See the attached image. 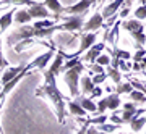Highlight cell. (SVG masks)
Here are the masks:
<instances>
[{"label":"cell","instance_id":"1","mask_svg":"<svg viewBox=\"0 0 146 134\" xmlns=\"http://www.w3.org/2000/svg\"><path fill=\"white\" fill-rule=\"evenodd\" d=\"M55 73L50 70H44V84L36 91L37 97H49L52 100L55 112H57L58 123L65 121V102H63V95L57 87V81H55Z\"/></svg>","mask_w":146,"mask_h":134},{"label":"cell","instance_id":"46","mask_svg":"<svg viewBox=\"0 0 146 134\" xmlns=\"http://www.w3.org/2000/svg\"><path fill=\"white\" fill-rule=\"evenodd\" d=\"M141 2V5H146V0H140Z\"/></svg>","mask_w":146,"mask_h":134},{"label":"cell","instance_id":"9","mask_svg":"<svg viewBox=\"0 0 146 134\" xmlns=\"http://www.w3.org/2000/svg\"><path fill=\"white\" fill-rule=\"evenodd\" d=\"M52 57H55V53H54V49H50L49 52H46V53H42V55H39V57L36 58V60H33L31 62V66L33 68H39V70H46V65L49 63V60Z\"/></svg>","mask_w":146,"mask_h":134},{"label":"cell","instance_id":"34","mask_svg":"<svg viewBox=\"0 0 146 134\" xmlns=\"http://www.w3.org/2000/svg\"><path fill=\"white\" fill-rule=\"evenodd\" d=\"M146 55V50L145 49H138V52L135 53V57H133V60H135V63H140L141 62V58Z\"/></svg>","mask_w":146,"mask_h":134},{"label":"cell","instance_id":"35","mask_svg":"<svg viewBox=\"0 0 146 134\" xmlns=\"http://www.w3.org/2000/svg\"><path fill=\"white\" fill-rule=\"evenodd\" d=\"M102 92H104V91H102L99 86H94V89L91 91V94H89V95H91V99H96V97H101V95H102Z\"/></svg>","mask_w":146,"mask_h":134},{"label":"cell","instance_id":"3","mask_svg":"<svg viewBox=\"0 0 146 134\" xmlns=\"http://www.w3.org/2000/svg\"><path fill=\"white\" fill-rule=\"evenodd\" d=\"M84 70V66L81 65V62L76 66L70 68L65 71V83H67L68 89H70V95L72 97H78L80 95V87H78V81H80V73Z\"/></svg>","mask_w":146,"mask_h":134},{"label":"cell","instance_id":"49","mask_svg":"<svg viewBox=\"0 0 146 134\" xmlns=\"http://www.w3.org/2000/svg\"><path fill=\"white\" fill-rule=\"evenodd\" d=\"M2 5H3V3H2V2H0V7H2Z\"/></svg>","mask_w":146,"mask_h":134},{"label":"cell","instance_id":"10","mask_svg":"<svg viewBox=\"0 0 146 134\" xmlns=\"http://www.w3.org/2000/svg\"><path fill=\"white\" fill-rule=\"evenodd\" d=\"M106 47V42H99V44H94L91 49H89V52L84 55V60L89 63H96V60H98V57L101 55V52L104 50Z\"/></svg>","mask_w":146,"mask_h":134},{"label":"cell","instance_id":"38","mask_svg":"<svg viewBox=\"0 0 146 134\" xmlns=\"http://www.w3.org/2000/svg\"><path fill=\"white\" fill-rule=\"evenodd\" d=\"M5 66H8V62L2 57V42H0V70H3Z\"/></svg>","mask_w":146,"mask_h":134},{"label":"cell","instance_id":"51","mask_svg":"<svg viewBox=\"0 0 146 134\" xmlns=\"http://www.w3.org/2000/svg\"><path fill=\"white\" fill-rule=\"evenodd\" d=\"M99 134H104V133H99Z\"/></svg>","mask_w":146,"mask_h":134},{"label":"cell","instance_id":"2","mask_svg":"<svg viewBox=\"0 0 146 134\" xmlns=\"http://www.w3.org/2000/svg\"><path fill=\"white\" fill-rule=\"evenodd\" d=\"M122 26H123V29H127V31L133 36V39H135L138 49H141V47L146 44L145 24H143L140 20H136V18H135V20H130V21H123V23H122Z\"/></svg>","mask_w":146,"mask_h":134},{"label":"cell","instance_id":"23","mask_svg":"<svg viewBox=\"0 0 146 134\" xmlns=\"http://www.w3.org/2000/svg\"><path fill=\"white\" fill-rule=\"evenodd\" d=\"M107 74L110 76V79H112L115 84H120V83H122V73H120L119 68H112V66L109 65V68H107Z\"/></svg>","mask_w":146,"mask_h":134},{"label":"cell","instance_id":"11","mask_svg":"<svg viewBox=\"0 0 146 134\" xmlns=\"http://www.w3.org/2000/svg\"><path fill=\"white\" fill-rule=\"evenodd\" d=\"M143 113H146V110H143V108H140V112L131 118V121H130V126H131V131L133 133H140L141 129H143V126L146 124V116H141V118H138L140 115H143Z\"/></svg>","mask_w":146,"mask_h":134},{"label":"cell","instance_id":"48","mask_svg":"<svg viewBox=\"0 0 146 134\" xmlns=\"http://www.w3.org/2000/svg\"><path fill=\"white\" fill-rule=\"evenodd\" d=\"M101 2H102V0H98V3H101Z\"/></svg>","mask_w":146,"mask_h":134},{"label":"cell","instance_id":"26","mask_svg":"<svg viewBox=\"0 0 146 134\" xmlns=\"http://www.w3.org/2000/svg\"><path fill=\"white\" fill-rule=\"evenodd\" d=\"M130 99L133 100V102H138V103H145L146 102V94L141 92V91H131L130 92Z\"/></svg>","mask_w":146,"mask_h":134},{"label":"cell","instance_id":"42","mask_svg":"<svg viewBox=\"0 0 146 134\" xmlns=\"http://www.w3.org/2000/svg\"><path fill=\"white\" fill-rule=\"evenodd\" d=\"M86 134H99L98 126H96V128H88V133H86Z\"/></svg>","mask_w":146,"mask_h":134},{"label":"cell","instance_id":"31","mask_svg":"<svg viewBox=\"0 0 146 134\" xmlns=\"http://www.w3.org/2000/svg\"><path fill=\"white\" fill-rule=\"evenodd\" d=\"M91 79H93L94 86H99L101 83H104V81H106V74H104V73H96V76L91 78Z\"/></svg>","mask_w":146,"mask_h":134},{"label":"cell","instance_id":"52","mask_svg":"<svg viewBox=\"0 0 146 134\" xmlns=\"http://www.w3.org/2000/svg\"><path fill=\"white\" fill-rule=\"evenodd\" d=\"M131 134H135V133H131Z\"/></svg>","mask_w":146,"mask_h":134},{"label":"cell","instance_id":"27","mask_svg":"<svg viewBox=\"0 0 146 134\" xmlns=\"http://www.w3.org/2000/svg\"><path fill=\"white\" fill-rule=\"evenodd\" d=\"M98 129H101V131H104V133L107 134H112L115 131V129H120V124H115V123H104V124H98Z\"/></svg>","mask_w":146,"mask_h":134},{"label":"cell","instance_id":"7","mask_svg":"<svg viewBox=\"0 0 146 134\" xmlns=\"http://www.w3.org/2000/svg\"><path fill=\"white\" fill-rule=\"evenodd\" d=\"M91 5H93V2H91V0H80L78 3H75V5L65 8L63 13H72V15H86V11H88V8Z\"/></svg>","mask_w":146,"mask_h":134},{"label":"cell","instance_id":"40","mask_svg":"<svg viewBox=\"0 0 146 134\" xmlns=\"http://www.w3.org/2000/svg\"><path fill=\"white\" fill-rule=\"evenodd\" d=\"M91 68H93L94 73H104V70H102V65H98V63H94V65H91Z\"/></svg>","mask_w":146,"mask_h":134},{"label":"cell","instance_id":"29","mask_svg":"<svg viewBox=\"0 0 146 134\" xmlns=\"http://www.w3.org/2000/svg\"><path fill=\"white\" fill-rule=\"evenodd\" d=\"M135 18L136 20H146V5H141L135 10Z\"/></svg>","mask_w":146,"mask_h":134},{"label":"cell","instance_id":"36","mask_svg":"<svg viewBox=\"0 0 146 134\" xmlns=\"http://www.w3.org/2000/svg\"><path fill=\"white\" fill-rule=\"evenodd\" d=\"M89 124H91V118H84V124H83V128L80 129V131H78L76 134H86V133H88Z\"/></svg>","mask_w":146,"mask_h":134},{"label":"cell","instance_id":"4","mask_svg":"<svg viewBox=\"0 0 146 134\" xmlns=\"http://www.w3.org/2000/svg\"><path fill=\"white\" fill-rule=\"evenodd\" d=\"M33 37H36V29L33 26H21L20 24V28L8 37V44L13 45L16 41H25V39H33Z\"/></svg>","mask_w":146,"mask_h":134},{"label":"cell","instance_id":"32","mask_svg":"<svg viewBox=\"0 0 146 134\" xmlns=\"http://www.w3.org/2000/svg\"><path fill=\"white\" fill-rule=\"evenodd\" d=\"M106 121H107V116H106L104 113L99 115V116H96V118H91V123L96 124V126H98V124H104Z\"/></svg>","mask_w":146,"mask_h":134},{"label":"cell","instance_id":"24","mask_svg":"<svg viewBox=\"0 0 146 134\" xmlns=\"http://www.w3.org/2000/svg\"><path fill=\"white\" fill-rule=\"evenodd\" d=\"M110 55H112V58H119V60H130L131 55H130V52H127V50H120V49H117V47H114V50L110 52Z\"/></svg>","mask_w":146,"mask_h":134},{"label":"cell","instance_id":"6","mask_svg":"<svg viewBox=\"0 0 146 134\" xmlns=\"http://www.w3.org/2000/svg\"><path fill=\"white\" fill-rule=\"evenodd\" d=\"M29 15H31L33 20H49L50 18V13L47 11V7L44 3H36V5L29 7Z\"/></svg>","mask_w":146,"mask_h":134},{"label":"cell","instance_id":"33","mask_svg":"<svg viewBox=\"0 0 146 134\" xmlns=\"http://www.w3.org/2000/svg\"><path fill=\"white\" fill-rule=\"evenodd\" d=\"M96 63H98V65H102V66H104V65H109V63H110V57H109V55H99L98 60H96Z\"/></svg>","mask_w":146,"mask_h":134},{"label":"cell","instance_id":"14","mask_svg":"<svg viewBox=\"0 0 146 134\" xmlns=\"http://www.w3.org/2000/svg\"><path fill=\"white\" fill-rule=\"evenodd\" d=\"M140 110L136 108L135 103H123V112H122V120H123V123H130L131 118L138 113Z\"/></svg>","mask_w":146,"mask_h":134},{"label":"cell","instance_id":"43","mask_svg":"<svg viewBox=\"0 0 146 134\" xmlns=\"http://www.w3.org/2000/svg\"><path fill=\"white\" fill-rule=\"evenodd\" d=\"M141 68H146V58H141Z\"/></svg>","mask_w":146,"mask_h":134},{"label":"cell","instance_id":"15","mask_svg":"<svg viewBox=\"0 0 146 134\" xmlns=\"http://www.w3.org/2000/svg\"><path fill=\"white\" fill-rule=\"evenodd\" d=\"M123 3H125V0H114L110 5H107L104 8V11H102V18H104V20H109L110 16H114L115 13H117V10H119Z\"/></svg>","mask_w":146,"mask_h":134},{"label":"cell","instance_id":"17","mask_svg":"<svg viewBox=\"0 0 146 134\" xmlns=\"http://www.w3.org/2000/svg\"><path fill=\"white\" fill-rule=\"evenodd\" d=\"M44 5H46L47 8H50V10L55 13V18H57V20H60V18H62V15H60V13H63V10H65V8L62 7V3H60L58 0H44Z\"/></svg>","mask_w":146,"mask_h":134},{"label":"cell","instance_id":"44","mask_svg":"<svg viewBox=\"0 0 146 134\" xmlns=\"http://www.w3.org/2000/svg\"><path fill=\"white\" fill-rule=\"evenodd\" d=\"M2 3H13V0H0Z\"/></svg>","mask_w":146,"mask_h":134},{"label":"cell","instance_id":"45","mask_svg":"<svg viewBox=\"0 0 146 134\" xmlns=\"http://www.w3.org/2000/svg\"><path fill=\"white\" fill-rule=\"evenodd\" d=\"M2 84H3V83H2V78H0V94H2V89H3V87H2Z\"/></svg>","mask_w":146,"mask_h":134},{"label":"cell","instance_id":"25","mask_svg":"<svg viewBox=\"0 0 146 134\" xmlns=\"http://www.w3.org/2000/svg\"><path fill=\"white\" fill-rule=\"evenodd\" d=\"M133 84L131 83H120V84H117V87H115V92L117 94H130L131 91H133Z\"/></svg>","mask_w":146,"mask_h":134},{"label":"cell","instance_id":"21","mask_svg":"<svg viewBox=\"0 0 146 134\" xmlns=\"http://www.w3.org/2000/svg\"><path fill=\"white\" fill-rule=\"evenodd\" d=\"M68 110H70V113L75 115V116H86V110L80 105V102H72L68 105Z\"/></svg>","mask_w":146,"mask_h":134},{"label":"cell","instance_id":"41","mask_svg":"<svg viewBox=\"0 0 146 134\" xmlns=\"http://www.w3.org/2000/svg\"><path fill=\"white\" fill-rule=\"evenodd\" d=\"M128 13H130V8H128V7H125V8H123V10H122V11L119 13V16H120V18H125V16L128 15Z\"/></svg>","mask_w":146,"mask_h":134},{"label":"cell","instance_id":"13","mask_svg":"<svg viewBox=\"0 0 146 134\" xmlns=\"http://www.w3.org/2000/svg\"><path fill=\"white\" fill-rule=\"evenodd\" d=\"M25 66H26V65H20V66H13V68L7 66V70L3 71V74H2V83H3V86H5L7 83H10L15 76H18V74L25 70Z\"/></svg>","mask_w":146,"mask_h":134},{"label":"cell","instance_id":"22","mask_svg":"<svg viewBox=\"0 0 146 134\" xmlns=\"http://www.w3.org/2000/svg\"><path fill=\"white\" fill-rule=\"evenodd\" d=\"M94 89V83H93V79L88 76H84L81 78V92L83 94H91V91Z\"/></svg>","mask_w":146,"mask_h":134},{"label":"cell","instance_id":"19","mask_svg":"<svg viewBox=\"0 0 146 134\" xmlns=\"http://www.w3.org/2000/svg\"><path fill=\"white\" fill-rule=\"evenodd\" d=\"M31 15H29V11L28 10H16L15 13V21L18 24H28L29 21H31Z\"/></svg>","mask_w":146,"mask_h":134},{"label":"cell","instance_id":"39","mask_svg":"<svg viewBox=\"0 0 146 134\" xmlns=\"http://www.w3.org/2000/svg\"><path fill=\"white\" fill-rule=\"evenodd\" d=\"M110 121L115 124H123V120H122V116H119V115H112L110 116Z\"/></svg>","mask_w":146,"mask_h":134},{"label":"cell","instance_id":"5","mask_svg":"<svg viewBox=\"0 0 146 134\" xmlns=\"http://www.w3.org/2000/svg\"><path fill=\"white\" fill-rule=\"evenodd\" d=\"M83 16L84 15H73V16H70V18H67V21H65L63 24H60L62 31H68V32L80 31V29L84 26Z\"/></svg>","mask_w":146,"mask_h":134},{"label":"cell","instance_id":"16","mask_svg":"<svg viewBox=\"0 0 146 134\" xmlns=\"http://www.w3.org/2000/svg\"><path fill=\"white\" fill-rule=\"evenodd\" d=\"M15 13H16V10L13 8V10L7 11L5 15L0 18V29H2V32H5L11 26V23H13V20H15Z\"/></svg>","mask_w":146,"mask_h":134},{"label":"cell","instance_id":"28","mask_svg":"<svg viewBox=\"0 0 146 134\" xmlns=\"http://www.w3.org/2000/svg\"><path fill=\"white\" fill-rule=\"evenodd\" d=\"M50 26H54V23L50 20H41V21H34L33 28L34 29H44V28H50Z\"/></svg>","mask_w":146,"mask_h":134},{"label":"cell","instance_id":"8","mask_svg":"<svg viewBox=\"0 0 146 134\" xmlns=\"http://www.w3.org/2000/svg\"><path fill=\"white\" fill-rule=\"evenodd\" d=\"M102 23H104L102 13H94V15L91 16L86 23H84L83 28H84V31H88V32H96L101 26H102Z\"/></svg>","mask_w":146,"mask_h":134},{"label":"cell","instance_id":"37","mask_svg":"<svg viewBox=\"0 0 146 134\" xmlns=\"http://www.w3.org/2000/svg\"><path fill=\"white\" fill-rule=\"evenodd\" d=\"M13 3H15V5H29V7L36 5L34 0H13Z\"/></svg>","mask_w":146,"mask_h":134},{"label":"cell","instance_id":"18","mask_svg":"<svg viewBox=\"0 0 146 134\" xmlns=\"http://www.w3.org/2000/svg\"><path fill=\"white\" fill-rule=\"evenodd\" d=\"M107 99V108L109 110H117L120 107V103H122V100H120V94L114 92V94H109V97H106Z\"/></svg>","mask_w":146,"mask_h":134},{"label":"cell","instance_id":"30","mask_svg":"<svg viewBox=\"0 0 146 134\" xmlns=\"http://www.w3.org/2000/svg\"><path fill=\"white\" fill-rule=\"evenodd\" d=\"M107 110V99H101L99 102H98V113L102 115Z\"/></svg>","mask_w":146,"mask_h":134},{"label":"cell","instance_id":"47","mask_svg":"<svg viewBox=\"0 0 146 134\" xmlns=\"http://www.w3.org/2000/svg\"><path fill=\"white\" fill-rule=\"evenodd\" d=\"M91 2H93V3H98V0H91Z\"/></svg>","mask_w":146,"mask_h":134},{"label":"cell","instance_id":"20","mask_svg":"<svg viewBox=\"0 0 146 134\" xmlns=\"http://www.w3.org/2000/svg\"><path fill=\"white\" fill-rule=\"evenodd\" d=\"M76 102H80V105L83 107L86 112H98V105L93 102V99H84V97H81V99H78Z\"/></svg>","mask_w":146,"mask_h":134},{"label":"cell","instance_id":"50","mask_svg":"<svg viewBox=\"0 0 146 134\" xmlns=\"http://www.w3.org/2000/svg\"><path fill=\"white\" fill-rule=\"evenodd\" d=\"M0 34H2V29H0Z\"/></svg>","mask_w":146,"mask_h":134},{"label":"cell","instance_id":"12","mask_svg":"<svg viewBox=\"0 0 146 134\" xmlns=\"http://www.w3.org/2000/svg\"><path fill=\"white\" fill-rule=\"evenodd\" d=\"M94 42H96V32H88V34H83V36H81V44H80V50L76 52V55H80L81 52L91 49V47L94 45Z\"/></svg>","mask_w":146,"mask_h":134}]
</instances>
